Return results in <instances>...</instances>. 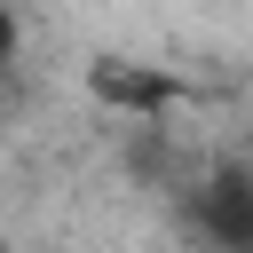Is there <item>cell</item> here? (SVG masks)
<instances>
[{"mask_svg":"<svg viewBox=\"0 0 253 253\" xmlns=\"http://www.w3.org/2000/svg\"><path fill=\"white\" fill-rule=\"evenodd\" d=\"M182 213H190L198 245H213V253H253V166H213V174H198L190 198H182Z\"/></svg>","mask_w":253,"mask_h":253,"instance_id":"1","label":"cell"},{"mask_svg":"<svg viewBox=\"0 0 253 253\" xmlns=\"http://www.w3.org/2000/svg\"><path fill=\"white\" fill-rule=\"evenodd\" d=\"M87 95H95L103 111H119V119H166V111L190 103V79H174V71H158V63L103 55V63H87Z\"/></svg>","mask_w":253,"mask_h":253,"instance_id":"2","label":"cell"}]
</instances>
